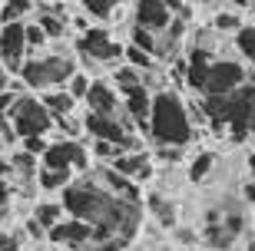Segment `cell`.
I'll return each instance as SVG.
<instances>
[{
	"mask_svg": "<svg viewBox=\"0 0 255 251\" xmlns=\"http://www.w3.org/2000/svg\"><path fill=\"white\" fill-rule=\"evenodd\" d=\"M40 99L47 102V109L53 112V119H63V116H70V112H73V106H76V96L70 93V89H53V93L40 96Z\"/></svg>",
	"mask_w": 255,
	"mask_h": 251,
	"instance_id": "cell-18",
	"label": "cell"
},
{
	"mask_svg": "<svg viewBox=\"0 0 255 251\" xmlns=\"http://www.w3.org/2000/svg\"><path fill=\"white\" fill-rule=\"evenodd\" d=\"M100 182H103L110 192H116L120 198H129V202H139V192H136V185H132V178H126L123 172H116L113 166L100 168Z\"/></svg>",
	"mask_w": 255,
	"mask_h": 251,
	"instance_id": "cell-17",
	"label": "cell"
},
{
	"mask_svg": "<svg viewBox=\"0 0 255 251\" xmlns=\"http://www.w3.org/2000/svg\"><path fill=\"white\" fill-rule=\"evenodd\" d=\"M63 208L73 218H83L96 228L93 235V248L106 238H132L136 225H139L142 212L139 202H129V198H120L116 192L100 182V178H80V182H70L63 188Z\"/></svg>",
	"mask_w": 255,
	"mask_h": 251,
	"instance_id": "cell-1",
	"label": "cell"
},
{
	"mask_svg": "<svg viewBox=\"0 0 255 251\" xmlns=\"http://www.w3.org/2000/svg\"><path fill=\"white\" fill-rule=\"evenodd\" d=\"M53 251H73V248H53Z\"/></svg>",
	"mask_w": 255,
	"mask_h": 251,
	"instance_id": "cell-43",
	"label": "cell"
},
{
	"mask_svg": "<svg viewBox=\"0 0 255 251\" xmlns=\"http://www.w3.org/2000/svg\"><path fill=\"white\" fill-rule=\"evenodd\" d=\"M86 7V13L96 20H110V13H113L116 7H120V0H80Z\"/></svg>",
	"mask_w": 255,
	"mask_h": 251,
	"instance_id": "cell-27",
	"label": "cell"
},
{
	"mask_svg": "<svg viewBox=\"0 0 255 251\" xmlns=\"http://www.w3.org/2000/svg\"><path fill=\"white\" fill-rule=\"evenodd\" d=\"M212 23H216V30H239V27H242L236 13H216Z\"/></svg>",
	"mask_w": 255,
	"mask_h": 251,
	"instance_id": "cell-33",
	"label": "cell"
},
{
	"mask_svg": "<svg viewBox=\"0 0 255 251\" xmlns=\"http://www.w3.org/2000/svg\"><path fill=\"white\" fill-rule=\"evenodd\" d=\"M23 30H27V50H43L47 47V30L40 27V23H23Z\"/></svg>",
	"mask_w": 255,
	"mask_h": 251,
	"instance_id": "cell-30",
	"label": "cell"
},
{
	"mask_svg": "<svg viewBox=\"0 0 255 251\" xmlns=\"http://www.w3.org/2000/svg\"><path fill=\"white\" fill-rule=\"evenodd\" d=\"M212 166H216V156H212V152H199V156L192 159V166H189V178H192V182H202V178H209Z\"/></svg>",
	"mask_w": 255,
	"mask_h": 251,
	"instance_id": "cell-25",
	"label": "cell"
},
{
	"mask_svg": "<svg viewBox=\"0 0 255 251\" xmlns=\"http://www.w3.org/2000/svg\"><path fill=\"white\" fill-rule=\"evenodd\" d=\"M43 166L47 168H86V149L80 146V139H70V136H63V139L50 142L47 149H43Z\"/></svg>",
	"mask_w": 255,
	"mask_h": 251,
	"instance_id": "cell-10",
	"label": "cell"
},
{
	"mask_svg": "<svg viewBox=\"0 0 255 251\" xmlns=\"http://www.w3.org/2000/svg\"><path fill=\"white\" fill-rule=\"evenodd\" d=\"M246 80H249V70L242 63H236V60H209L199 93L202 96H226L232 89H239Z\"/></svg>",
	"mask_w": 255,
	"mask_h": 251,
	"instance_id": "cell-7",
	"label": "cell"
},
{
	"mask_svg": "<svg viewBox=\"0 0 255 251\" xmlns=\"http://www.w3.org/2000/svg\"><path fill=\"white\" fill-rule=\"evenodd\" d=\"M123 112L132 119V126L149 129V112H152V93L146 89V83L123 89Z\"/></svg>",
	"mask_w": 255,
	"mask_h": 251,
	"instance_id": "cell-13",
	"label": "cell"
},
{
	"mask_svg": "<svg viewBox=\"0 0 255 251\" xmlns=\"http://www.w3.org/2000/svg\"><path fill=\"white\" fill-rule=\"evenodd\" d=\"M63 212H66L63 202H40V205H37V212H33V218H37V222L50 232V228H53V225L63 218Z\"/></svg>",
	"mask_w": 255,
	"mask_h": 251,
	"instance_id": "cell-20",
	"label": "cell"
},
{
	"mask_svg": "<svg viewBox=\"0 0 255 251\" xmlns=\"http://www.w3.org/2000/svg\"><path fill=\"white\" fill-rule=\"evenodd\" d=\"M172 17H176V13L166 7V0H139V3H136V23L152 30V33H162V30L172 23Z\"/></svg>",
	"mask_w": 255,
	"mask_h": 251,
	"instance_id": "cell-14",
	"label": "cell"
},
{
	"mask_svg": "<svg viewBox=\"0 0 255 251\" xmlns=\"http://www.w3.org/2000/svg\"><path fill=\"white\" fill-rule=\"evenodd\" d=\"M66 89H70V93H73L76 99H86V93H90V80H86V73H80V70H76V73L70 76Z\"/></svg>",
	"mask_w": 255,
	"mask_h": 251,
	"instance_id": "cell-32",
	"label": "cell"
},
{
	"mask_svg": "<svg viewBox=\"0 0 255 251\" xmlns=\"http://www.w3.org/2000/svg\"><path fill=\"white\" fill-rule=\"evenodd\" d=\"M73 182L70 175V168H43L40 172V188H47V192H57V188H66Z\"/></svg>",
	"mask_w": 255,
	"mask_h": 251,
	"instance_id": "cell-21",
	"label": "cell"
},
{
	"mask_svg": "<svg viewBox=\"0 0 255 251\" xmlns=\"http://www.w3.org/2000/svg\"><path fill=\"white\" fill-rule=\"evenodd\" d=\"M37 23L47 30V37H63V30H66V20L60 17L57 10H43V13H37Z\"/></svg>",
	"mask_w": 255,
	"mask_h": 251,
	"instance_id": "cell-23",
	"label": "cell"
},
{
	"mask_svg": "<svg viewBox=\"0 0 255 251\" xmlns=\"http://www.w3.org/2000/svg\"><path fill=\"white\" fill-rule=\"evenodd\" d=\"M86 106H90V112L123 116V102L116 99V86H113V83H90V93H86Z\"/></svg>",
	"mask_w": 255,
	"mask_h": 251,
	"instance_id": "cell-15",
	"label": "cell"
},
{
	"mask_svg": "<svg viewBox=\"0 0 255 251\" xmlns=\"http://www.w3.org/2000/svg\"><path fill=\"white\" fill-rule=\"evenodd\" d=\"M0 218H3V205H0Z\"/></svg>",
	"mask_w": 255,
	"mask_h": 251,
	"instance_id": "cell-44",
	"label": "cell"
},
{
	"mask_svg": "<svg viewBox=\"0 0 255 251\" xmlns=\"http://www.w3.org/2000/svg\"><path fill=\"white\" fill-rule=\"evenodd\" d=\"M23 149L27 152H33V156H43V149H47V142H43V136H30V139H23Z\"/></svg>",
	"mask_w": 255,
	"mask_h": 251,
	"instance_id": "cell-36",
	"label": "cell"
},
{
	"mask_svg": "<svg viewBox=\"0 0 255 251\" xmlns=\"http://www.w3.org/2000/svg\"><path fill=\"white\" fill-rule=\"evenodd\" d=\"M113 83H116V89L123 93V89H132V86L146 83V80H142V70H136V66H123V70H116V73H113Z\"/></svg>",
	"mask_w": 255,
	"mask_h": 251,
	"instance_id": "cell-24",
	"label": "cell"
},
{
	"mask_svg": "<svg viewBox=\"0 0 255 251\" xmlns=\"http://www.w3.org/2000/svg\"><path fill=\"white\" fill-rule=\"evenodd\" d=\"M23 56H27V30H23V20L3 23L0 27V60H3V66H7L10 73H20Z\"/></svg>",
	"mask_w": 255,
	"mask_h": 251,
	"instance_id": "cell-9",
	"label": "cell"
},
{
	"mask_svg": "<svg viewBox=\"0 0 255 251\" xmlns=\"http://www.w3.org/2000/svg\"><path fill=\"white\" fill-rule=\"evenodd\" d=\"M76 47H80V53H83L90 63H113V60H120V56L126 53L106 30H86Z\"/></svg>",
	"mask_w": 255,
	"mask_h": 251,
	"instance_id": "cell-11",
	"label": "cell"
},
{
	"mask_svg": "<svg viewBox=\"0 0 255 251\" xmlns=\"http://www.w3.org/2000/svg\"><path fill=\"white\" fill-rule=\"evenodd\" d=\"M110 166H113L116 172H123L126 178H132V182H142V178H149V172H152L149 156H146V152H136V149L120 152L116 159H110Z\"/></svg>",
	"mask_w": 255,
	"mask_h": 251,
	"instance_id": "cell-16",
	"label": "cell"
},
{
	"mask_svg": "<svg viewBox=\"0 0 255 251\" xmlns=\"http://www.w3.org/2000/svg\"><path fill=\"white\" fill-rule=\"evenodd\" d=\"M236 7H255V0H232Z\"/></svg>",
	"mask_w": 255,
	"mask_h": 251,
	"instance_id": "cell-40",
	"label": "cell"
},
{
	"mask_svg": "<svg viewBox=\"0 0 255 251\" xmlns=\"http://www.w3.org/2000/svg\"><path fill=\"white\" fill-rule=\"evenodd\" d=\"M30 10H33V0H3V3H0V23L23 20Z\"/></svg>",
	"mask_w": 255,
	"mask_h": 251,
	"instance_id": "cell-19",
	"label": "cell"
},
{
	"mask_svg": "<svg viewBox=\"0 0 255 251\" xmlns=\"http://www.w3.org/2000/svg\"><path fill=\"white\" fill-rule=\"evenodd\" d=\"M149 208L156 212V218H159V222L166 225V228H172V225H176V208H172V205L166 202V198L152 195V198H149Z\"/></svg>",
	"mask_w": 255,
	"mask_h": 251,
	"instance_id": "cell-28",
	"label": "cell"
},
{
	"mask_svg": "<svg viewBox=\"0 0 255 251\" xmlns=\"http://www.w3.org/2000/svg\"><path fill=\"white\" fill-rule=\"evenodd\" d=\"M10 172H13V166H10L7 159H0V175H10Z\"/></svg>",
	"mask_w": 255,
	"mask_h": 251,
	"instance_id": "cell-38",
	"label": "cell"
},
{
	"mask_svg": "<svg viewBox=\"0 0 255 251\" xmlns=\"http://www.w3.org/2000/svg\"><path fill=\"white\" fill-rule=\"evenodd\" d=\"M242 228H246V215H242V205L239 202H229L222 208L209 215V225H206V242L212 248H232V245L242 238Z\"/></svg>",
	"mask_w": 255,
	"mask_h": 251,
	"instance_id": "cell-6",
	"label": "cell"
},
{
	"mask_svg": "<svg viewBox=\"0 0 255 251\" xmlns=\"http://www.w3.org/2000/svg\"><path fill=\"white\" fill-rule=\"evenodd\" d=\"M129 122H123V116H106V112H86L83 129L93 136V139H106L120 146V149H136V139L126 129Z\"/></svg>",
	"mask_w": 255,
	"mask_h": 251,
	"instance_id": "cell-8",
	"label": "cell"
},
{
	"mask_svg": "<svg viewBox=\"0 0 255 251\" xmlns=\"http://www.w3.org/2000/svg\"><path fill=\"white\" fill-rule=\"evenodd\" d=\"M202 109L216 129H226L232 139L255 136V73L239 89L226 96H202Z\"/></svg>",
	"mask_w": 255,
	"mask_h": 251,
	"instance_id": "cell-2",
	"label": "cell"
},
{
	"mask_svg": "<svg viewBox=\"0 0 255 251\" xmlns=\"http://www.w3.org/2000/svg\"><path fill=\"white\" fill-rule=\"evenodd\" d=\"M242 195H246V202H252V205H255V182H252V185H246V188H242Z\"/></svg>",
	"mask_w": 255,
	"mask_h": 251,
	"instance_id": "cell-37",
	"label": "cell"
},
{
	"mask_svg": "<svg viewBox=\"0 0 255 251\" xmlns=\"http://www.w3.org/2000/svg\"><path fill=\"white\" fill-rule=\"evenodd\" d=\"M126 60H129V66H136V70H142V73L156 66V56H152L149 50L136 47V43H129V47H126Z\"/></svg>",
	"mask_w": 255,
	"mask_h": 251,
	"instance_id": "cell-26",
	"label": "cell"
},
{
	"mask_svg": "<svg viewBox=\"0 0 255 251\" xmlns=\"http://www.w3.org/2000/svg\"><path fill=\"white\" fill-rule=\"evenodd\" d=\"M20 96L17 93H10V89H0V116H7L10 109H13V102H17Z\"/></svg>",
	"mask_w": 255,
	"mask_h": 251,
	"instance_id": "cell-35",
	"label": "cell"
},
{
	"mask_svg": "<svg viewBox=\"0 0 255 251\" xmlns=\"http://www.w3.org/2000/svg\"><path fill=\"white\" fill-rule=\"evenodd\" d=\"M13 136H17V132H13L10 119H3V116H0V149H3V146H10V142H13Z\"/></svg>",
	"mask_w": 255,
	"mask_h": 251,
	"instance_id": "cell-34",
	"label": "cell"
},
{
	"mask_svg": "<svg viewBox=\"0 0 255 251\" xmlns=\"http://www.w3.org/2000/svg\"><path fill=\"white\" fill-rule=\"evenodd\" d=\"M132 43H136V47H142V50H149L152 56H159V40L152 37V30L139 27V23L132 27Z\"/></svg>",
	"mask_w": 255,
	"mask_h": 251,
	"instance_id": "cell-29",
	"label": "cell"
},
{
	"mask_svg": "<svg viewBox=\"0 0 255 251\" xmlns=\"http://www.w3.org/2000/svg\"><path fill=\"white\" fill-rule=\"evenodd\" d=\"M7 202V185H3V175H0V205Z\"/></svg>",
	"mask_w": 255,
	"mask_h": 251,
	"instance_id": "cell-39",
	"label": "cell"
},
{
	"mask_svg": "<svg viewBox=\"0 0 255 251\" xmlns=\"http://www.w3.org/2000/svg\"><path fill=\"white\" fill-rule=\"evenodd\" d=\"M47 235H50L57 245H63V248H83V245H90V248H93L96 228H93L90 222H83V218H73V215H70L66 222L60 218V222L53 225Z\"/></svg>",
	"mask_w": 255,
	"mask_h": 251,
	"instance_id": "cell-12",
	"label": "cell"
},
{
	"mask_svg": "<svg viewBox=\"0 0 255 251\" xmlns=\"http://www.w3.org/2000/svg\"><path fill=\"white\" fill-rule=\"evenodd\" d=\"M73 73H76V60L70 53H43V56H33V60H23V66H20V80L30 89L66 86Z\"/></svg>",
	"mask_w": 255,
	"mask_h": 251,
	"instance_id": "cell-4",
	"label": "cell"
},
{
	"mask_svg": "<svg viewBox=\"0 0 255 251\" xmlns=\"http://www.w3.org/2000/svg\"><path fill=\"white\" fill-rule=\"evenodd\" d=\"M0 89H7V76L0 73Z\"/></svg>",
	"mask_w": 255,
	"mask_h": 251,
	"instance_id": "cell-41",
	"label": "cell"
},
{
	"mask_svg": "<svg viewBox=\"0 0 255 251\" xmlns=\"http://www.w3.org/2000/svg\"><path fill=\"white\" fill-rule=\"evenodd\" d=\"M159 146H189L192 142V119L189 109L172 89L152 93V112H149V129H146Z\"/></svg>",
	"mask_w": 255,
	"mask_h": 251,
	"instance_id": "cell-3",
	"label": "cell"
},
{
	"mask_svg": "<svg viewBox=\"0 0 255 251\" xmlns=\"http://www.w3.org/2000/svg\"><path fill=\"white\" fill-rule=\"evenodd\" d=\"M10 166L17 168V172H23V175H33V172H37V156H33V152H17V156L10 159Z\"/></svg>",
	"mask_w": 255,
	"mask_h": 251,
	"instance_id": "cell-31",
	"label": "cell"
},
{
	"mask_svg": "<svg viewBox=\"0 0 255 251\" xmlns=\"http://www.w3.org/2000/svg\"><path fill=\"white\" fill-rule=\"evenodd\" d=\"M10 126H13V132H17L20 139H30V136H43V132H50V126H53V112L47 109V102L37 99V96H20L17 102H13V109L7 112Z\"/></svg>",
	"mask_w": 255,
	"mask_h": 251,
	"instance_id": "cell-5",
	"label": "cell"
},
{
	"mask_svg": "<svg viewBox=\"0 0 255 251\" xmlns=\"http://www.w3.org/2000/svg\"><path fill=\"white\" fill-rule=\"evenodd\" d=\"M236 47H239V53H242V60H249V63L255 66V23L236 30Z\"/></svg>",
	"mask_w": 255,
	"mask_h": 251,
	"instance_id": "cell-22",
	"label": "cell"
},
{
	"mask_svg": "<svg viewBox=\"0 0 255 251\" xmlns=\"http://www.w3.org/2000/svg\"><path fill=\"white\" fill-rule=\"evenodd\" d=\"M249 251H255V238H252V245H249Z\"/></svg>",
	"mask_w": 255,
	"mask_h": 251,
	"instance_id": "cell-42",
	"label": "cell"
}]
</instances>
